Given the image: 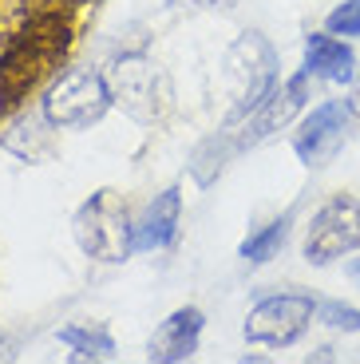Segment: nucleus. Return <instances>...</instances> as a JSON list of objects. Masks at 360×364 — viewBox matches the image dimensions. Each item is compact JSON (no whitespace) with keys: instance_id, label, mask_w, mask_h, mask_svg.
<instances>
[{"instance_id":"nucleus-9","label":"nucleus","mask_w":360,"mask_h":364,"mask_svg":"<svg viewBox=\"0 0 360 364\" xmlns=\"http://www.w3.org/2000/svg\"><path fill=\"white\" fill-rule=\"evenodd\" d=\"M202 333H206V313L198 305H179L174 313L154 325L147 341V360L151 364H186L198 356Z\"/></svg>"},{"instance_id":"nucleus-20","label":"nucleus","mask_w":360,"mask_h":364,"mask_svg":"<svg viewBox=\"0 0 360 364\" xmlns=\"http://www.w3.org/2000/svg\"><path fill=\"white\" fill-rule=\"evenodd\" d=\"M344 277H349V282H352V285H356V289H360V250H356V254L349 257V262H344Z\"/></svg>"},{"instance_id":"nucleus-19","label":"nucleus","mask_w":360,"mask_h":364,"mask_svg":"<svg viewBox=\"0 0 360 364\" xmlns=\"http://www.w3.org/2000/svg\"><path fill=\"white\" fill-rule=\"evenodd\" d=\"M344 100H349V107L356 111V119H360V64H356V75H352V83L344 87Z\"/></svg>"},{"instance_id":"nucleus-10","label":"nucleus","mask_w":360,"mask_h":364,"mask_svg":"<svg viewBox=\"0 0 360 364\" xmlns=\"http://www.w3.org/2000/svg\"><path fill=\"white\" fill-rule=\"evenodd\" d=\"M360 55L352 48V40L337 36L329 28H317V32H305L301 40V68L313 75V83H324V87H349L352 75H356Z\"/></svg>"},{"instance_id":"nucleus-8","label":"nucleus","mask_w":360,"mask_h":364,"mask_svg":"<svg viewBox=\"0 0 360 364\" xmlns=\"http://www.w3.org/2000/svg\"><path fill=\"white\" fill-rule=\"evenodd\" d=\"M309 103H313V75H309L305 68H297V72L285 75V80L261 100V107H253L238 127H230L234 131V143H238V155H242V151H253V146H261V143H270V139H277L281 131H293V123L305 115Z\"/></svg>"},{"instance_id":"nucleus-12","label":"nucleus","mask_w":360,"mask_h":364,"mask_svg":"<svg viewBox=\"0 0 360 364\" xmlns=\"http://www.w3.org/2000/svg\"><path fill=\"white\" fill-rule=\"evenodd\" d=\"M55 341L68 348L72 360H83V364L111 360V356L119 353L111 328L100 325V321H72V325H60V328H55Z\"/></svg>"},{"instance_id":"nucleus-11","label":"nucleus","mask_w":360,"mask_h":364,"mask_svg":"<svg viewBox=\"0 0 360 364\" xmlns=\"http://www.w3.org/2000/svg\"><path fill=\"white\" fill-rule=\"evenodd\" d=\"M182 230V191L162 186L135 214V254H166Z\"/></svg>"},{"instance_id":"nucleus-14","label":"nucleus","mask_w":360,"mask_h":364,"mask_svg":"<svg viewBox=\"0 0 360 364\" xmlns=\"http://www.w3.org/2000/svg\"><path fill=\"white\" fill-rule=\"evenodd\" d=\"M289 234H293V214H277V218H270L265 226L250 230V234L242 237L238 257H242L245 265H270L273 257L289 246Z\"/></svg>"},{"instance_id":"nucleus-7","label":"nucleus","mask_w":360,"mask_h":364,"mask_svg":"<svg viewBox=\"0 0 360 364\" xmlns=\"http://www.w3.org/2000/svg\"><path fill=\"white\" fill-rule=\"evenodd\" d=\"M360 119L356 111L349 107V100H317L305 107V115L293 123V135H289V146L305 171H324L341 155L352 139V127Z\"/></svg>"},{"instance_id":"nucleus-6","label":"nucleus","mask_w":360,"mask_h":364,"mask_svg":"<svg viewBox=\"0 0 360 364\" xmlns=\"http://www.w3.org/2000/svg\"><path fill=\"white\" fill-rule=\"evenodd\" d=\"M356 250H360V198L344 191L329 194L305 222L301 257L317 269H324V265L349 262Z\"/></svg>"},{"instance_id":"nucleus-1","label":"nucleus","mask_w":360,"mask_h":364,"mask_svg":"<svg viewBox=\"0 0 360 364\" xmlns=\"http://www.w3.org/2000/svg\"><path fill=\"white\" fill-rule=\"evenodd\" d=\"M281 83V55L258 28L238 32L222 52V87H226V123L222 127H238L253 107Z\"/></svg>"},{"instance_id":"nucleus-13","label":"nucleus","mask_w":360,"mask_h":364,"mask_svg":"<svg viewBox=\"0 0 360 364\" xmlns=\"http://www.w3.org/2000/svg\"><path fill=\"white\" fill-rule=\"evenodd\" d=\"M238 155V143H234V131L230 127H222V131H214V135H206L194 151H190V163H186V171H190V178L198 182V186H214L218 178H222V171H226V163Z\"/></svg>"},{"instance_id":"nucleus-17","label":"nucleus","mask_w":360,"mask_h":364,"mask_svg":"<svg viewBox=\"0 0 360 364\" xmlns=\"http://www.w3.org/2000/svg\"><path fill=\"white\" fill-rule=\"evenodd\" d=\"M324 28L337 32V36H344V40H360V0H341V4H333L329 16H324Z\"/></svg>"},{"instance_id":"nucleus-21","label":"nucleus","mask_w":360,"mask_h":364,"mask_svg":"<svg viewBox=\"0 0 360 364\" xmlns=\"http://www.w3.org/2000/svg\"><path fill=\"white\" fill-rule=\"evenodd\" d=\"M55 9H72V4H83V0H52Z\"/></svg>"},{"instance_id":"nucleus-4","label":"nucleus","mask_w":360,"mask_h":364,"mask_svg":"<svg viewBox=\"0 0 360 364\" xmlns=\"http://www.w3.org/2000/svg\"><path fill=\"white\" fill-rule=\"evenodd\" d=\"M107 87L115 107L135 123H162L174 107L171 75L147 52H119L107 64Z\"/></svg>"},{"instance_id":"nucleus-18","label":"nucleus","mask_w":360,"mask_h":364,"mask_svg":"<svg viewBox=\"0 0 360 364\" xmlns=\"http://www.w3.org/2000/svg\"><path fill=\"white\" fill-rule=\"evenodd\" d=\"M179 4H186L194 12H234L242 0H179Z\"/></svg>"},{"instance_id":"nucleus-16","label":"nucleus","mask_w":360,"mask_h":364,"mask_svg":"<svg viewBox=\"0 0 360 364\" xmlns=\"http://www.w3.org/2000/svg\"><path fill=\"white\" fill-rule=\"evenodd\" d=\"M317 325L337 333V337H356L360 333V305L341 297H321L317 301Z\"/></svg>"},{"instance_id":"nucleus-5","label":"nucleus","mask_w":360,"mask_h":364,"mask_svg":"<svg viewBox=\"0 0 360 364\" xmlns=\"http://www.w3.org/2000/svg\"><path fill=\"white\" fill-rule=\"evenodd\" d=\"M317 325V297L305 289H273L245 313L242 337L258 348H293Z\"/></svg>"},{"instance_id":"nucleus-15","label":"nucleus","mask_w":360,"mask_h":364,"mask_svg":"<svg viewBox=\"0 0 360 364\" xmlns=\"http://www.w3.org/2000/svg\"><path fill=\"white\" fill-rule=\"evenodd\" d=\"M52 123H48L44 115H32V119H20V123H12V127H4V135H0V143L9 146L12 155H20V159H40V155H48L52 151Z\"/></svg>"},{"instance_id":"nucleus-3","label":"nucleus","mask_w":360,"mask_h":364,"mask_svg":"<svg viewBox=\"0 0 360 364\" xmlns=\"http://www.w3.org/2000/svg\"><path fill=\"white\" fill-rule=\"evenodd\" d=\"M111 107H115V100L107 87V72H100V68H60L40 91V115L55 131H83L100 123Z\"/></svg>"},{"instance_id":"nucleus-2","label":"nucleus","mask_w":360,"mask_h":364,"mask_svg":"<svg viewBox=\"0 0 360 364\" xmlns=\"http://www.w3.org/2000/svg\"><path fill=\"white\" fill-rule=\"evenodd\" d=\"M72 237L91 262L123 265L135 257V210L119 191H95L72 214Z\"/></svg>"}]
</instances>
